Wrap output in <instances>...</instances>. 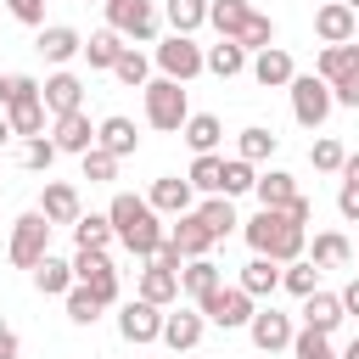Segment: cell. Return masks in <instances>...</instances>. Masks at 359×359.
<instances>
[{"mask_svg":"<svg viewBox=\"0 0 359 359\" xmlns=\"http://www.w3.org/2000/svg\"><path fill=\"white\" fill-rule=\"evenodd\" d=\"M342 320H348L342 292H309V297H303V325H309V331H325V337H331Z\"/></svg>","mask_w":359,"mask_h":359,"instance_id":"obj_18","label":"cell"},{"mask_svg":"<svg viewBox=\"0 0 359 359\" xmlns=\"http://www.w3.org/2000/svg\"><path fill=\"white\" fill-rule=\"evenodd\" d=\"M50 140H56V151H73V157H84V151L95 146V123L84 118V107H79V112H62Z\"/></svg>","mask_w":359,"mask_h":359,"instance_id":"obj_19","label":"cell"},{"mask_svg":"<svg viewBox=\"0 0 359 359\" xmlns=\"http://www.w3.org/2000/svg\"><path fill=\"white\" fill-rule=\"evenodd\" d=\"M6 11L28 28H45V0H6Z\"/></svg>","mask_w":359,"mask_h":359,"instance_id":"obj_50","label":"cell"},{"mask_svg":"<svg viewBox=\"0 0 359 359\" xmlns=\"http://www.w3.org/2000/svg\"><path fill=\"white\" fill-rule=\"evenodd\" d=\"M247 67V45H236V39H219L213 50H208V73H219V79H236Z\"/></svg>","mask_w":359,"mask_h":359,"instance_id":"obj_35","label":"cell"},{"mask_svg":"<svg viewBox=\"0 0 359 359\" xmlns=\"http://www.w3.org/2000/svg\"><path fill=\"white\" fill-rule=\"evenodd\" d=\"M6 118H11V135H28V140H34V135L45 129V95H34V101H22V107H11Z\"/></svg>","mask_w":359,"mask_h":359,"instance_id":"obj_40","label":"cell"},{"mask_svg":"<svg viewBox=\"0 0 359 359\" xmlns=\"http://www.w3.org/2000/svg\"><path fill=\"white\" fill-rule=\"evenodd\" d=\"M180 286H185V292L202 303L208 292H219V286H224V269H219L213 258H185V269H180Z\"/></svg>","mask_w":359,"mask_h":359,"instance_id":"obj_26","label":"cell"},{"mask_svg":"<svg viewBox=\"0 0 359 359\" xmlns=\"http://www.w3.org/2000/svg\"><path fill=\"white\" fill-rule=\"evenodd\" d=\"M50 230H56V224H50L39 208H34V213H22V219L11 224V252H6V258H11L17 269H34V264L50 252Z\"/></svg>","mask_w":359,"mask_h":359,"instance_id":"obj_6","label":"cell"},{"mask_svg":"<svg viewBox=\"0 0 359 359\" xmlns=\"http://www.w3.org/2000/svg\"><path fill=\"white\" fill-rule=\"evenodd\" d=\"M196 309H202V314H208V320H213L219 331H236V325H247V320L258 314V309H252V292H247V286H219V292H208V297H202Z\"/></svg>","mask_w":359,"mask_h":359,"instance_id":"obj_8","label":"cell"},{"mask_svg":"<svg viewBox=\"0 0 359 359\" xmlns=\"http://www.w3.org/2000/svg\"><path fill=\"white\" fill-rule=\"evenodd\" d=\"M168 241H174L185 258H208V247H213V230L202 224V213H180V219H174V230H168Z\"/></svg>","mask_w":359,"mask_h":359,"instance_id":"obj_22","label":"cell"},{"mask_svg":"<svg viewBox=\"0 0 359 359\" xmlns=\"http://www.w3.org/2000/svg\"><path fill=\"white\" fill-rule=\"evenodd\" d=\"M123 50H129V45H123V34H118V28H101V34H90V39H84V62H90V67H107V73L118 67V56H123Z\"/></svg>","mask_w":359,"mask_h":359,"instance_id":"obj_29","label":"cell"},{"mask_svg":"<svg viewBox=\"0 0 359 359\" xmlns=\"http://www.w3.org/2000/svg\"><path fill=\"white\" fill-rule=\"evenodd\" d=\"M252 79H258L264 90H286V84L297 79V67H292V56H286L280 45H269V50L252 56Z\"/></svg>","mask_w":359,"mask_h":359,"instance_id":"obj_20","label":"cell"},{"mask_svg":"<svg viewBox=\"0 0 359 359\" xmlns=\"http://www.w3.org/2000/svg\"><path fill=\"white\" fill-rule=\"evenodd\" d=\"M252 185H258L252 163H247V157H224V196H241V191H252Z\"/></svg>","mask_w":359,"mask_h":359,"instance_id":"obj_47","label":"cell"},{"mask_svg":"<svg viewBox=\"0 0 359 359\" xmlns=\"http://www.w3.org/2000/svg\"><path fill=\"white\" fill-rule=\"evenodd\" d=\"M185 118H191V107H185L180 79H151V84H146V123H151V129L180 135V129H185Z\"/></svg>","mask_w":359,"mask_h":359,"instance_id":"obj_5","label":"cell"},{"mask_svg":"<svg viewBox=\"0 0 359 359\" xmlns=\"http://www.w3.org/2000/svg\"><path fill=\"white\" fill-rule=\"evenodd\" d=\"M118 337L123 342H163V309L157 303H146V297H129L123 309H118Z\"/></svg>","mask_w":359,"mask_h":359,"instance_id":"obj_11","label":"cell"},{"mask_svg":"<svg viewBox=\"0 0 359 359\" xmlns=\"http://www.w3.org/2000/svg\"><path fill=\"white\" fill-rule=\"evenodd\" d=\"M34 45H39V56H45V62H56V67H67V62H73V56L84 50L79 28H67V22H45Z\"/></svg>","mask_w":359,"mask_h":359,"instance_id":"obj_16","label":"cell"},{"mask_svg":"<svg viewBox=\"0 0 359 359\" xmlns=\"http://www.w3.org/2000/svg\"><path fill=\"white\" fill-rule=\"evenodd\" d=\"M247 337H252V348H264V353H275V348H292V320L280 314V309H258L252 320H247Z\"/></svg>","mask_w":359,"mask_h":359,"instance_id":"obj_13","label":"cell"},{"mask_svg":"<svg viewBox=\"0 0 359 359\" xmlns=\"http://www.w3.org/2000/svg\"><path fill=\"white\" fill-rule=\"evenodd\" d=\"M157 67H163V79H196L202 67H208V50L191 39V34H168L163 45H157Z\"/></svg>","mask_w":359,"mask_h":359,"instance_id":"obj_7","label":"cell"},{"mask_svg":"<svg viewBox=\"0 0 359 359\" xmlns=\"http://www.w3.org/2000/svg\"><path fill=\"white\" fill-rule=\"evenodd\" d=\"M337 213H342L348 224H359V185H348V180H342V191H337Z\"/></svg>","mask_w":359,"mask_h":359,"instance_id":"obj_51","label":"cell"},{"mask_svg":"<svg viewBox=\"0 0 359 359\" xmlns=\"http://www.w3.org/2000/svg\"><path fill=\"white\" fill-rule=\"evenodd\" d=\"M39 95H45V112H50V118L79 112V107H84V79H79V73H67V67H56V73L39 84Z\"/></svg>","mask_w":359,"mask_h":359,"instance_id":"obj_12","label":"cell"},{"mask_svg":"<svg viewBox=\"0 0 359 359\" xmlns=\"http://www.w3.org/2000/svg\"><path fill=\"white\" fill-rule=\"evenodd\" d=\"M241 236H247V247H252V252H264V258H275V264L303 258V241H309V230H303V224H292V213H286V208H258V213L241 224Z\"/></svg>","mask_w":359,"mask_h":359,"instance_id":"obj_2","label":"cell"},{"mask_svg":"<svg viewBox=\"0 0 359 359\" xmlns=\"http://www.w3.org/2000/svg\"><path fill=\"white\" fill-rule=\"evenodd\" d=\"M112 73H118V79H123L129 90H146V84H151V79H146V73H151V62H146V56H140L135 45H129V50L118 56V67H112Z\"/></svg>","mask_w":359,"mask_h":359,"instance_id":"obj_43","label":"cell"},{"mask_svg":"<svg viewBox=\"0 0 359 359\" xmlns=\"http://www.w3.org/2000/svg\"><path fill=\"white\" fill-rule=\"evenodd\" d=\"M252 196H258V208H286V202L297 196V180H292L286 168H269V174H258Z\"/></svg>","mask_w":359,"mask_h":359,"instance_id":"obj_30","label":"cell"},{"mask_svg":"<svg viewBox=\"0 0 359 359\" xmlns=\"http://www.w3.org/2000/svg\"><path fill=\"white\" fill-rule=\"evenodd\" d=\"M95 146H101V151H112V157H129V151L140 146V135H135V123H129L123 112H112V118H101V123H95Z\"/></svg>","mask_w":359,"mask_h":359,"instance_id":"obj_23","label":"cell"},{"mask_svg":"<svg viewBox=\"0 0 359 359\" xmlns=\"http://www.w3.org/2000/svg\"><path fill=\"white\" fill-rule=\"evenodd\" d=\"M280 286L292 292V297H309V292H320V264H280Z\"/></svg>","mask_w":359,"mask_h":359,"instance_id":"obj_38","label":"cell"},{"mask_svg":"<svg viewBox=\"0 0 359 359\" xmlns=\"http://www.w3.org/2000/svg\"><path fill=\"white\" fill-rule=\"evenodd\" d=\"M191 191H196L191 180H174V174H163V180H151L146 202H151L157 213H174V219H180V213H191Z\"/></svg>","mask_w":359,"mask_h":359,"instance_id":"obj_21","label":"cell"},{"mask_svg":"<svg viewBox=\"0 0 359 359\" xmlns=\"http://www.w3.org/2000/svg\"><path fill=\"white\" fill-rule=\"evenodd\" d=\"M34 95H39V84H34L28 73H6V79H0V107H6V112L22 107V101H34Z\"/></svg>","mask_w":359,"mask_h":359,"instance_id":"obj_46","label":"cell"},{"mask_svg":"<svg viewBox=\"0 0 359 359\" xmlns=\"http://www.w3.org/2000/svg\"><path fill=\"white\" fill-rule=\"evenodd\" d=\"M73 275H79V286H90L101 303H118V269H112V258H107V252L79 247V252H73Z\"/></svg>","mask_w":359,"mask_h":359,"instance_id":"obj_10","label":"cell"},{"mask_svg":"<svg viewBox=\"0 0 359 359\" xmlns=\"http://www.w3.org/2000/svg\"><path fill=\"white\" fill-rule=\"evenodd\" d=\"M107 6V28H118L123 39H157V6L151 0H101Z\"/></svg>","mask_w":359,"mask_h":359,"instance_id":"obj_9","label":"cell"},{"mask_svg":"<svg viewBox=\"0 0 359 359\" xmlns=\"http://www.w3.org/2000/svg\"><path fill=\"white\" fill-rule=\"evenodd\" d=\"M180 135L191 140V151H213V146L224 140V129H219V118H213V112H191Z\"/></svg>","mask_w":359,"mask_h":359,"instance_id":"obj_33","label":"cell"},{"mask_svg":"<svg viewBox=\"0 0 359 359\" xmlns=\"http://www.w3.org/2000/svg\"><path fill=\"white\" fill-rule=\"evenodd\" d=\"M202 331H208V314H202V309H180V314H163V342H168L174 353H191V348L202 342Z\"/></svg>","mask_w":359,"mask_h":359,"instance_id":"obj_14","label":"cell"},{"mask_svg":"<svg viewBox=\"0 0 359 359\" xmlns=\"http://www.w3.org/2000/svg\"><path fill=\"white\" fill-rule=\"evenodd\" d=\"M107 219H112V236L123 241V252H135V258H157V247L168 241L163 236V224H157V208L146 202V196H129V191H118L112 196V208H107Z\"/></svg>","mask_w":359,"mask_h":359,"instance_id":"obj_1","label":"cell"},{"mask_svg":"<svg viewBox=\"0 0 359 359\" xmlns=\"http://www.w3.org/2000/svg\"><path fill=\"white\" fill-rule=\"evenodd\" d=\"M353 28H359V11H353V6H342V0H331V6H320V11H314V34H320L325 45H348V39H353Z\"/></svg>","mask_w":359,"mask_h":359,"instance_id":"obj_15","label":"cell"},{"mask_svg":"<svg viewBox=\"0 0 359 359\" xmlns=\"http://www.w3.org/2000/svg\"><path fill=\"white\" fill-rule=\"evenodd\" d=\"M6 140H11V118L0 112V146H6Z\"/></svg>","mask_w":359,"mask_h":359,"instance_id":"obj_57","label":"cell"},{"mask_svg":"<svg viewBox=\"0 0 359 359\" xmlns=\"http://www.w3.org/2000/svg\"><path fill=\"white\" fill-rule=\"evenodd\" d=\"M342 309H348V314H353V320H359V275H353V280H348V286H342Z\"/></svg>","mask_w":359,"mask_h":359,"instance_id":"obj_55","label":"cell"},{"mask_svg":"<svg viewBox=\"0 0 359 359\" xmlns=\"http://www.w3.org/2000/svg\"><path fill=\"white\" fill-rule=\"evenodd\" d=\"M79 163H84V180H90V185H107V180H118V157H112V151H101V146H90Z\"/></svg>","mask_w":359,"mask_h":359,"instance_id":"obj_45","label":"cell"},{"mask_svg":"<svg viewBox=\"0 0 359 359\" xmlns=\"http://www.w3.org/2000/svg\"><path fill=\"white\" fill-rule=\"evenodd\" d=\"M196 191H208V196H224V157L219 151H196V163H191V174H185Z\"/></svg>","mask_w":359,"mask_h":359,"instance_id":"obj_31","label":"cell"},{"mask_svg":"<svg viewBox=\"0 0 359 359\" xmlns=\"http://www.w3.org/2000/svg\"><path fill=\"white\" fill-rule=\"evenodd\" d=\"M342 359H359V337H353V342H348V348H342Z\"/></svg>","mask_w":359,"mask_h":359,"instance_id":"obj_58","label":"cell"},{"mask_svg":"<svg viewBox=\"0 0 359 359\" xmlns=\"http://www.w3.org/2000/svg\"><path fill=\"white\" fill-rule=\"evenodd\" d=\"M236 45H247V50H269V45H275V22H269V17H258V11H252V17H247V28H241V39H236Z\"/></svg>","mask_w":359,"mask_h":359,"instance_id":"obj_48","label":"cell"},{"mask_svg":"<svg viewBox=\"0 0 359 359\" xmlns=\"http://www.w3.org/2000/svg\"><path fill=\"white\" fill-rule=\"evenodd\" d=\"M275 146H280V135H275V129H264V123H252V129H241V140H236V157H247V163H264V157H275Z\"/></svg>","mask_w":359,"mask_h":359,"instance_id":"obj_34","label":"cell"},{"mask_svg":"<svg viewBox=\"0 0 359 359\" xmlns=\"http://www.w3.org/2000/svg\"><path fill=\"white\" fill-rule=\"evenodd\" d=\"M151 264H163V269H180V264H185V252H180V247H174V241H163V247H157V258H151Z\"/></svg>","mask_w":359,"mask_h":359,"instance_id":"obj_53","label":"cell"},{"mask_svg":"<svg viewBox=\"0 0 359 359\" xmlns=\"http://www.w3.org/2000/svg\"><path fill=\"white\" fill-rule=\"evenodd\" d=\"M348 258H353V247H348L342 230H320V236H314V264H320V269H337V264H348Z\"/></svg>","mask_w":359,"mask_h":359,"instance_id":"obj_37","label":"cell"},{"mask_svg":"<svg viewBox=\"0 0 359 359\" xmlns=\"http://www.w3.org/2000/svg\"><path fill=\"white\" fill-rule=\"evenodd\" d=\"M196 213H202V224L213 230V241H224V236H230V230L241 224V219H236V208H230V196H208V202H202Z\"/></svg>","mask_w":359,"mask_h":359,"instance_id":"obj_36","label":"cell"},{"mask_svg":"<svg viewBox=\"0 0 359 359\" xmlns=\"http://www.w3.org/2000/svg\"><path fill=\"white\" fill-rule=\"evenodd\" d=\"M163 11H168V22H174V34H196V28L208 22V0H168Z\"/></svg>","mask_w":359,"mask_h":359,"instance_id":"obj_39","label":"cell"},{"mask_svg":"<svg viewBox=\"0 0 359 359\" xmlns=\"http://www.w3.org/2000/svg\"><path fill=\"white\" fill-rule=\"evenodd\" d=\"M17 157H22V168H34V174H39V168H50V163H56V140L34 135V140H22V151H17Z\"/></svg>","mask_w":359,"mask_h":359,"instance_id":"obj_49","label":"cell"},{"mask_svg":"<svg viewBox=\"0 0 359 359\" xmlns=\"http://www.w3.org/2000/svg\"><path fill=\"white\" fill-rule=\"evenodd\" d=\"M342 180H348V185H359V151H353V157L342 163Z\"/></svg>","mask_w":359,"mask_h":359,"instance_id":"obj_56","label":"cell"},{"mask_svg":"<svg viewBox=\"0 0 359 359\" xmlns=\"http://www.w3.org/2000/svg\"><path fill=\"white\" fill-rule=\"evenodd\" d=\"M34 286H39L45 297H67V292L79 286V275H73L67 258H50V252H45V258L34 264Z\"/></svg>","mask_w":359,"mask_h":359,"instance_id":"obj_24","label":"cell"},{"mask_svg":"<svg viewBox=\"0 0 359 359\" xmlns=\"http://www.w3.org/2000/svg\"><path fill=\"white\" fill-rule=\"evenodd\" d=\"M309 157H314V168H320V174H342V163H348L342 140H331V135H320V140L309 146Z\"/></svg>","mask_w":359,"mask_h":359,"instance_id":"obj_44","label":"cell"},{"mask_svg":"<svg viewBox=\"0 0 359 359\" xmlns=\"http://www.w3.org/2000/svg\"><path fill=\"white\" fill-rule=\"evenodd\" d=\"M286 213H292V224H303V230H309V219H314V202H309V196H292V202H286Z\"/></svg>","mask_w":359,"mask_h":359,"instance_id":"obj_52","label":"cell"},{"mask_svg":"<svg viewBox=\"0 0 359 359\" xmlns=\"http://www.w3.org/2000/svg\"><path fill=\"white\" fill-rule=\"evenodd\" d=\"M180 292H185V286H180V269H163V264H146V269H140V297H146V303L168 309Z\"/></svg>","mask_w":359,"mask_h":359,"instance_id":"obj_25","label":"cell"},{"mask_svg":"<svg viewBox=\"0 0 359 359\" xmlns=\"http://www.w3.org/2000/svg\"><path fill=\"white\" fill-rule=\"evenodd\" d=\"M118 236H112V219L107 213H79V224H73V247H95V252H107Z\"/></svg>","mask_w":359,"mask_h":359,"instance_id":"obj_32","label":"cell"},{"mask_svg":"<svg viewBox=\"0 0 359 359\" xmlns=\"http://www.w3.org/2000/svg\"><path fill=\"white\" fill-rule=\"evenodd\" d=\"M292 353H297V359H342V353L331 348V337H325V331H309V325L292 337Z\"/></svg>","mask_w":359,"mask_h":359,"instance_id":"obj_42","label":"cell"},{"mask_svg":"<svg viewBox=\"0 0 359 359\" xmlns=\"http://www.w3.org/2000/svg\"><path fill=\"white\" fill-rule=\"evenodd\" d=\"M314 73L331 84L337 107H359V45H353V39H348V45H325L320 62H314Z\"/></svg>","mask_w":359,"mask_h":359,"instance_id":"obj_3","label":"cell"},{"mask_svg":"<svg viewBox=\"0 0 359 359\" xmlns=\"http://www.w3.org/2000/svg\"><path fill=\"white\" fill-rule=\"evenodd\" d=\"M101 309H107V303H101L90 286H73V292H67V320H73V325H95Z\"/></svg>","mask_w":359,"mask_h":359,"instance_id":"obj_41","label":"cell"},{"mask_svg":"<svg viewBox=\"0 0 359 359\" xmlns=\"http://www.w3.org/2000/svg\"><path fill=\"white\" fill-rule=\"evenodd\" d=\"M342 6H353V11H359V0H342Z\"/></svg>","mask_w":359,"mask_h":359,"instance_id":"obj_59","label":"cell"},{"mask_svg":"<svg viewBox=\"0 0 359 359\" xmlns=\"http://www.w3.org/2000/svg\"><path fill=\"white\" fill-rule=\"evenodd\" d=\"M39 213H45L50 224H79L84 202H79V191H73L67 180H50V185L39 191Z\"/></svg>","mask_w":359,"mask_h":359,"instance_id":"obj_17","label":"cell"},{"mask_svg":"<svg viewBox=\"0 0 359 359\" xmlns=\"http://www.w3.org/2000/svg\"><path fill=\"white\" fill-rule=\"evenodd\" d=\"M247 17H252V6H247V0H208V22L219 28V39H241Z\"/></svg>","mask_w":359,"mask_h":359,"instance_id":"obj_28","label":"cell"},{"mask_svg":"<svg viewBox=\"0 0 359 359\" xmlns=\"http://www.w3.org/2000/svg\"><path fill=\"white\" fill-rule=\"evenodd\" d=\"M292 118L303 123V129H320L325 118H331V107H337V95H331V84L320 79V73H297L292 84Z\"/></svg>","mask_w":359,"mask_h":359,"instance_id":"obj_4","label":"cell"},{"mask_svg":"<svg viewBox=\"0 0 359 359\" xmlns=\"http://www.w3.org/2000/svg\"><path fill=\"white\" fill-rule=\"evenodd\" d=\"M236 286H247L252 297H269V292L280 286V264H275V258H264V252H252V258L241 264V280H236Z\"/></svg>","mask_w":359,"mask_h":359,"instance_id":"obj_27","label":"cell"},{"mask_svg":"<svg viewBox=\"0 0 359 359\" xmlns=\"http://www.w3.org/2000/svg\"><path fill=\"white\" fill-rule=\"evenodd\" d=\"M17 348H22V342H17V331H11V325H0V359H17Z\"/></svg>","mask_w":359,"mask_h":359,"instance_id":"obj_54","label":"cell"}]
</instances>
